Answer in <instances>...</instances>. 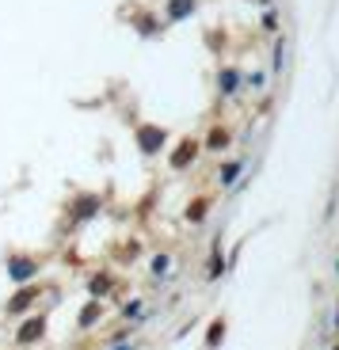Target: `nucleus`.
Segmentation results:
<instances>
[{
  "mask_svg": "<svg viewBox=\"0 0 339 350\" xmlns=\"http://www.w3.org/2000/svg\"><path fill=\"white\" fill-rule=\"evenodd\" d=\"M114 350H133V346H114Z\"/></svg>",
  "mask_w": 339,
  "mask_h": 350,
  "instance_id": "nucleus-3",
  "label": "nucleus"
},
{
  "mask_svg": "<svg viewBox=\"0 0 339 350\" xmlns=\"http://www.w3.org/2000/svg\"><path fill=\"white\" fill-rule=\"evenodd\" d=\"M31 270H35V266H23V263H19V266H12V274H16V278H27Z\"/></svg>",
  "mask_w": 339,
  "mask_h": 350,
  "instance_id": "nucleus-2",
  "label": "nucleus"
},
{
  "mask_svg": "<svg viewBox=\"0 0 339 350\" xmlns=\"http://www.w3.org/2000/svg\"><path fill=\"white\" fill-rule=\"evenodd\" d=\"M38 331H42V324H38V320H31V324H27L23 331H19V342H31V339H35Z\"/></svg>",
  "mask_w": 339,
  "mask_h": 350,
  "instance_id": "nucleus-1",
  "label": "nucleus"
}]
</instances>
